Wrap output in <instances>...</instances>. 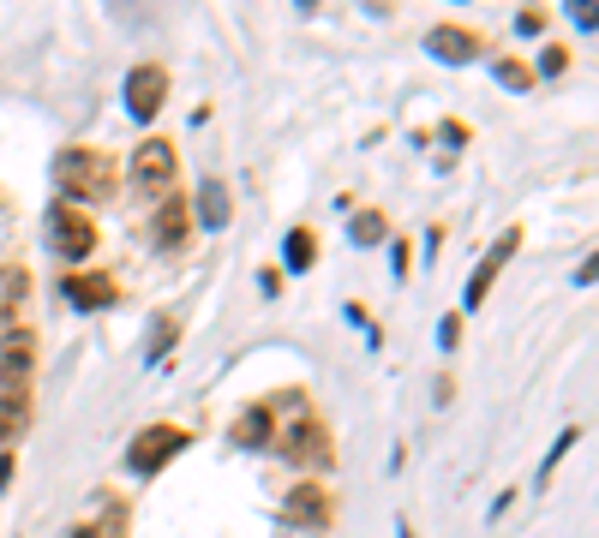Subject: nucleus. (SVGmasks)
<instances>
[{
	"mask_svg": "<svg viewBox=\"0 0 599 538\" xmlns=\"http://www.w3.org/2000/svg\"><path fill=\"white\" fill-rule=\"evenodd\" d=\"M276 437V419H270V407H246V413L234 419V443L240 448H264Z\"/></svg>",
	"mask_w": 599,
	"mask_h": 538,
	"instance_id": "f8f14e48",
	"label": "nucleus"
},
{
	"mask_svg": "<svg viewBox=\"0 0 599 538\" xmlns=\"http://www.w3.org/2000/svg\"><path fill=\"white\" fill-rule=\"evenodd\" d=\"M169 341H174V317H162L157 324V353H169Z\"/></svg>",
	"mask_w": 599,
	"mask_h": 538,
	"instance_id": "412c9836",
	"label": "nucleus"
},
{
	"mask_svg": "<svg viewBox=\"0 0 599 538\" xmlns=\"http://www.w3.org/2000/svg\"><path fill=\"white\" fill-rule=\"evenodd\" d=\"M174 168H181V162H174V144H162V138H145V144H138V156H133L138 186H169Z\"/></svg>",
	"mask_w": 599,
	"mask_h": 538,
	"instance_id": "1a4fd4ad",
	"label": "nucleus"
},
{
	"mask_svg": "<svg viewBox=\"0 0 599 538\" xmlns=\"http://www.w3.org/2000/svg\"><path fill=\"white\" fill-rule=\"evenodd\" d=\"M456 336H462V324H456V317H444V324H438V341H444V348H456Z\"/></svg>",
	"mask_w": 599,
	"mask_h": 538,
	"instance_id": "aec40b11",
	"label": "nucleus"
},
{
	"mask_svg": "<svg viewBox=\"0 0 599 538\" xmlns=\"http://www.w3.org/2000/svg\"><path fill=\"white\" fill-rule=\"evenodd\" d=\"M348 239H354V246H372V239H384V215H378V210H360V215L348 222Z\"/></svg>",
	"mask_w": 599,
	"mask_h": 538,
	"instance_id": "dca6fc26",
	"label": "nucleus"
},
{
	"mask_svg": "<svg viewBox=\"0 0 599 538\" xmlns=\"http://www.w3.org/2000/svg\"><path fill=\"white\" fill-rule=\"evenodd\" d=\"M318 239H312V227H295V234H288V269H312V258H318Z\"/></svg>",
	"mask_w": 599,
	"mask_h": 538,
	"instance_id": "f3484780",
	"label": "nucleus"
},
{
	"mask_svg": "<svg viewBox=\"0 0 599 538\" xmlns=\"http://www.w3.org/2000/svg\"><path fill=\"white\" fill-rule=\"evenodd\" d=\"M198 215L210 227H228V215H234V210H228V191L216 186V179H204V186H198Z\"/></svg>",
	"mask_w": 599,
	"mask_h": 538,
	"instance_id": "2eb2a0df",
	"label": "nucleus"
},
{
	"mask_svg": "<svg viewBox=\"0 0 599 538\" xmlns=\"http://www.w3.org/2000/svg\"><path fill=\"white\" fill-rule=\"evenodd\" d=\"M79 538H96V533H91V527H84V533H79Z\"/></svg>",
	"mask_w": 599,
	"mask_h": 538,
	"instance_id": "b1692460",
	"label": "nucleus"
},
{
	"mask_svg": "<svg viewBox=\"0 0 599 538\" xmlns=\"http://www.w3.org/2000/svg\"><path fill=\"white\" fill-rule=\"evenodd\" d=\"M426 48H431L438 60H450V67H462V60L486 55V43H480L474 31H462V24H438V31L426 36Z\"/></svg>",
	"mask_w": 599,
	"mask_h": 538,
	"instance_id": "9d476101",
	"label": "nucleus"
},
{
	"mask_svg": "<svg viewBox=\"0 0 599 538\" xmlns=\"http://www.w3.org/2000/svg\"><path fill=\"white\" fill-rule=\"evenodd\" d=\"M330 521H336V496H330V484H295V491H288V527L324 533Z\"/></svg>",
	"mask_w": 599,
	"mask_h": 538,
	"instance_id": "39448f33",
	"label": "nucleus"
},
{
	"mask_svg": "<svg viewBox=\"0 0 599 538\" xmlns=\"http://www.w3.org/2000/svg\"><path fill=\"white\" fill-rule=\"evenodd\" d=\"M516 246H521V234H504L498 246L486 252V264H474V276H468V293H462V305H468V312H480V300H486V293H492V281H498V269H504L509 258H516Z\"/></svg>",
	"mask_w": 599,
	"mask_h": 538,
	"instance_id": "0eeeda50",
	"label": "nucleus"
},
{
	"mask_svg": "<svg viewBox=\"0 0 599 538\" xmlns=\"http://www.w3.org/2000/svg\"><path fill=\"white\" fill-rule=\"evenodd\" d=\"M162 96H169V72L162 67H133V79H126V108H133L138 120H150V114L162 108Z\"/></svg>",
	"mask_w": 599,
	"mask_h": 538,
	"instance_id": "6e6552de",
	"label": "nucleus"
},
{
	"mask_svg": "<svg viewBox=\"0 0 599 538\" xmlns=\"http://www.w3.org/2000/svg\"><path fill=\"white\" fill-rule=\"evenodd\" d=\"M36 371V336L31 329H7L0 336V395H24Z\"/></svg>",
	"mask_w": 599,
	"mask_h": 538,
	"instance_id": "20e7f679",
	"label": "nucleus"
},
{
	"mask_svg": "<svg viewBox=\"0 0 599 538\" xmlns=\"http://www.w3.org/2000/svg\"><path fill=\"white\" fill-rule=\"evenodd\" d=\"M186 215H193V210H186V198H162V210H157V239H162V246H181V239H186Z\"/></svg>",
	"mask_w": 599,
	"mask_h": 538,
	"instance_id": "ddd939ff",
	"label": "nucleus"
},
{
	"mask_svg": "<svg viewBox=\"0 0 599 538\" xmlns=\"http://www.w3.org/2000/svg\"><path fill=\"white\" fill-rule=\"evenodd\" d=\"M540 67H545V72H564V67H569V48H545Z\"/></svg>",
	"mask_w": 599,
	"mask_h": 538,
	"instance_id": "6ab92c4d",
	"label": "nucleus"
},
{
	"mask_svg": "<svg viewBox=\"0 0 599 538\" xmlns=\"http://www.w3.org/2000/svg\"><path fill=\"white\" fill-rule=\"evenodd\" d=\"M48 239H55L60 258H91L96 252V222L72 203H48Z\"/></svg>",
	"mask_w": 599,
	"mask_h": 538,
	"instance_id": "f03ea898",
	"label": "nucleus"
},
{
	"mask_svg": "<svg viewBox=\"0 0 599 538\" xmlns=\"http://www.w3.org/2000/svg\"><path fill=\"white\" fill-rule=\"evenodd\" d=\"M7 479H12V455H0V491H7Z\"/></svg>",
	"mask_w": 599,
	"mask_h": 538,
	"instance_id": "4be33fe9",
	"label": "nucleus"
},
{
	"mask_svg": "<svg viewBox=\"0 0 599 538\" xmlns=\"http://www.w3.org/2000/svg\"><path fill=\"white\" fill-rule=\"evenodd\" d=\"M60 293H67V300L79 305V312H108L120 288H114L108 276H67V288H60Z\"/></svg>",
	"mask_w": 599,
	"mask_h": 538,
	"instance_id": "9b49d317",
	"label": "nucleus"
},
{
	"mask_svg": "<svg viewBox=\"0 0 599 538\" xmlns=\"http://www.w3.org/2000/svg\"><path fill=\"white\" fill-rule=\"evenodd\" d=\"M181 448H186L181 425H150V431H138V437H133V448H126V467H133V472H162Z\"/></svg>",
	"mask_w": 599,
	"mask_h": 538,
	"instance_id": "7ed1b4c3",
	"label": "nucleus"
},
{
	"mask_svg": "<svg viewBox=\"0 0 599 538\" xmlns=\"http://www.w3.org/2000/svg\"><path fill=\"white\" fill-rule=\"evenodd\" d=\"M55 186H60V198H72V210L79 203H102V198H114V162L102 156V150H60L55 156Z\"/></svg>",
	"mask_w": 599,
	"mask_h": 538,
	"instance_id": "f257e3e1",
	"label": "nucleus"
},
{
	"mask_svg": "<svg viewBox=\"0 0 599 538\" xmlns=\"http://www.w3.org/2000/svg\"><path fill=\"white\" fill-rule=\"evenodd\" d=\"M528 79H533V72L521 67V60H498V84H509V90H528Z\"/></svg>",
	"mask_w": 599,
	"mask_h": 538,
	"instance_id": "a211bd4d",
	"label": "nucleus"
},
{
	"mask_svg": "<svg viewBox=\"0 0 599 538\" xmlns=\"http://www.w3.org/2000/svg\"><path fill=\"white\" fill-rule=\"evenodd\" d=\"M24 288H31V276H24L19 264H7V269H0V324H7V317L24 305Z\"/></svg>",
	"mask_w": 599,
	"mask_h": 538,
	"instance_id": "4468645a",
	"label": "nucleus"
},
{
	"mask_svg": "<svg viewBox=\"0 0 599 538\" xmlns=\"http://www.w3.org/2000/svg\"><path fill=\"white\" fill-rule=\"evenodd\" d=\"M283 455H288V460H300V467H330L336 443H330V431L318 425V419H300L295 431H283Z\"/></svg>",
	"mask_w": 599,
	"mask_h": 538,
	"instance_id": "423d86ee",
	"label": "nucleus"
},
{
	"mask_svg": "<svg viewBox=\"0 0 599 538\" xmlns=\"http://www.w3.org/2000/svg\"><path fill=\"white\" fill-rule=\"evenodd\" d=\"M396 538H414V533H407V527H396Z\"/></svg>",
	"mask_w": 599,
	"mask_h": 538,
	"instance_id": "5701e85b",
	"label": "nucleus"
}]
</instances>
